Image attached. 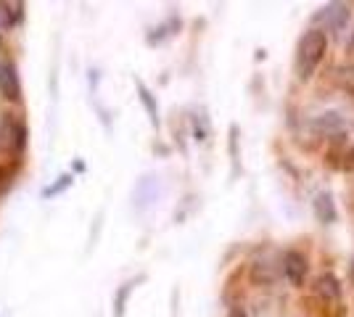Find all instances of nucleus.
I'll return each instance as SVG.
<instances>
[{
  "label": "nucleus",
  "mask_w": 354,
  "mask_h": 317,
  "mask_svg": "<svg viewBox=\"0 0 354 317\" xmlns=\"http://www.w3.org/2000/svg\"><path fill=\"white\" fill-rule=\"evenodd\" d=\"M325 50H328V37L320 30L304 32V37L299 40L296 48V75L299 79H310L317 69V64L323 61Z\"/></svg>",
  "instance_id": "f257e3e1"
},
{
  "label": "nucleus",
  "mask_w": 354,
  "mask_h": 317,
  "mask_svg": "<svg viewBox=\"0 0 354 317\" xmlns=\"http://www.w3.org/2000/svg\"><path fill=\"white\" fill-rule=\"evenodd\" d=\"M0 95L6 101H21V82H19V72H16L14 61H0Z\"/></svg>",
  "instance_id": "f03ea898"
},
{
  "label": "nucleus",
  "mask_w": 354,
  "mask_h": 317,
  "mask_svg": "<svg viewBox=\"0 0 354 317\" xmlns=\"http://www.w3.org/2000/svg\"><path fill=\"white\" fill-rule=\"evenodd\" d=\"M283 272H286V278H288L291 286H301L304 278H307V272H310V262H307V257L301 251H288L283 257Z\"/></svg>",
  "instance_id": "7ed1b4c3"
},
{
  "label": "nucleus",
  "mask_w": 354,
  "mask_h": 317,
  "mask_svg": "<svg viewBox=\"0 0 354 317\" xmlns=\"http://www.w3.org/2000/svg\"><path fill=\"white\" fill-rule=\"evenodd\" d=\"M349 6L346 3H330V6H325L320 19H325V24H328V30L333 32V35H341V32L346 30V24H349Z\"/></svg>",
  "instance_id": "20e7f679"
},
{
  "label": "nucleus",
  "mask_w": 354,
  "mask_h": 317,
  "mask_svg": "<svg viewBox=\"0 0 354 317\" xmlns=\"http://www.w3.org/2000/svg\"><path fill=\"white\" fill-rule=\"evenodd\" d=\"M315 294H317L328 307H330V304H339L341 302L339 278H336V275H330V272H323V275L315 280Z\"/></svg>",
  "instance_id": "39448f33"
},
{
  "label": "nucleus",
  "mask_w": 354,
  "mask_h": 317,
  "mask_svg": "<svg viewBox=\"0 0 354 317\" xmlns=\"http://www.w3.org/2000/svg\"><path fill=\"white\" fill-rule=\"evenodd\" d=\"M312 209H315V217L323 222V225H333L336 222V204H333V196L328 191H320L315 201H312Z\"/></svg>",
  "instance_id": "423d86ee"
},
{
  "label": "nucleus",
  "mask_w": 354,
  "mask_h": 317,
  "mask_svg": "<svg viewBox=\"0 0 354 317\" xmlns=\"http://www.w3.org/2000/svg\"><path fill=\"white\" fill-rule=\"evenodd\" d=\"M312 127H315L320 135L330 137V135H339L341 130H344V119H341L336 111H325V114L312 119Z\"/></svg>",
  "instance_id": "0eeeda50"
},
{
  "label": "nucleus",
  "mask_w": 354,
  "mask_h": 317,
  "mask_svg": "<svg viewBox=\"0 0 354 317\" xmlns=\"http://www.w3.org/2000/svg\"><path fill=\"white\" fill-rule=\"evenodd\" d=\"M8 124H11V133H8V146L16 153H21L27 148V124L21 119H16V114H8Z\"/></svg>",
  "instance_id": "6e6552de"
},
{
  "label": "nucleus",
  "mask_w": 354,
  "mask_h": 317,
  "mask_svg": "<svg viewBox=\"0 0 354 317\" xmlns=\"http://www.w3.org/2000/svg\"><path fill=\"white\" fill-rule=\"evenodd\" d=\"M24 19V6L21 3H0V27L11 30Z\"/></svg>",
  "instance_id": "1a4fd4ad"
},
{
  "label": "nucleus",
  "mask_w": 354,
  "mask_h": 317,
  "mask_svg": "<svg viewBox=\"0 0 354 317\" xmlns=\"http://www.w3.org/2000/svg\"><path fill=\"white\" fill-rule=\"evenodd\" d=\"M140 280V278H138ZM138 280H127V283H122L119 291L114 294V317H124V307H127V299H130V294L135 291L138 286Z\"/></svg>",
  "instance_id": "9d476101"
},
{
  "label": "nucleus",
  "mask_w": 354,
  "mask_h": 317,
  "mask_svg": "<svg viewBox=\"0 0 354 317\" xmlns=\"http://www.w3.org/2000/svg\"><path fill=\"white\" fill-rule=\"evenodd\" d=\"M251 280H254L257 286H270V283L275 280V267H272L270 262H257V265L251 267Z\"/></svg>",
  "instance_id": "9b49d317"
},
{
  "label": "nucleus",
  "mask_w": 354,
  "mask_h": 317,
  "mask_svg": "<svg viewBox=\"0 0 354 317\" xmlns=\"http://www.w3.org/2000/svg\"><path fill=\"white\" fill-rule=\"evenodd\" d=\"M138 90H140V101H143V106H146L148 117H151V124L153 127H159V108H156V101H153V95H151V90H148L146 85L138 79Z\"/></svg>",
  "instance_id": "f8f14e48"
},
{
  "label": "nucleus",
  "mask_w": 354,
  "mask_h": 317,
  "mask_svg": "<svg viewBox=\"0 0 354 317\" xmlns=\"http://www.w3.org/2000/svg\"><path fill=\"white\" fill-rule=\"evenodd\" d=\"M72 182H74V175H69V172H64V175H61V177H59L56 182H53V185H48V188H45L43 196H45V198L59 196V193H64V191H66V188H69Z\"/></svg>",
  "instance_id": "ddd939ff"
},
{
  "label": "nucleus",
  "mask_w": 354,
  "mask_h": 317,
  "mask_svg": "<svg viewBox=\"0 0 354 317\" xmlns=\"http://www.w3.org/2000/svg\"><path fill=\"white\" fill-rule=\"evenodd\" d=\"M346 50H349V53L354 50V30H352V37H349V43H346Z\"/></svg>",
  "instance_id": "4468645a"
}]
</instances>
